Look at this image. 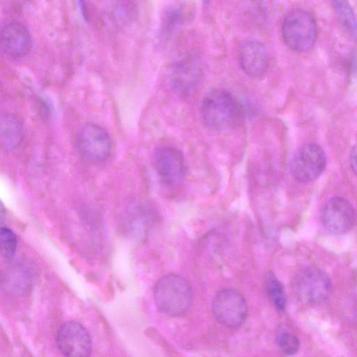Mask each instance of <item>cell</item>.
I'll use <instances>...</instances> for the list:
<instances>
[{
	"label": "cell",
	"instance_id": "30bf717a",
	"mask_svg": "<svg viewBox=\"0 0 357 357\" xmlns=\"http://www.w3.org/2000/svg\"><path fill=\"white\" fill-rule=\"evenodd\" d=\"M153 165L160 180L167 186L178 185L185 177V159L176 148L165 146L157 149L153 154Z\"/></svg>",
	"mask_w": 357,
	"mask_h": 357
},
{
	"label": "cell",
	"instance_id": "ac0fdd59",
	"mask_svg": "<svg viewBox=\"0 0 357 357\" xmlns=\"http://www.w3.org/2000/svg\"><path fill=\"white\" fill-rule=\"evenodd\" d=\"M17 238L15 233L6 227L1 228L0 248L2 257L5 259H12L16 252Z\"/></svg>",
	"mask_w": 357,
	"mask_h": 357
},
{
	"label": "cell",
	"instance_id": "9c48e42d",
	"mask_svg": "<svg viewBox=\"0 0 357 357\" xmlns=\"http://www.w3.org/2000/svg\"><path fill=\"white\" fill-rule=\"evenodd\" d=\"M356 220V213L351 203L341 197L328 199L321 211V222L331 234L341 235L349 231Z\"/></svg>",
	"mask_w": 357,
	"mask_h": 357
},
{
	"label": "cell",
	"instance_id": "7a4b0ae2",
	"mask_svg": "<svg viewBox=\"0 0 357 357\" xmlns=\"http://www.w3.org/2000/svg\"><path fill=\"white\" fill-rule=\"evenodd\" d=\"M200 113L208 128L224 130L236 123L241 115V109L236 98L229 91L215 89L203 98Z\"/></svg>",
	"mask_w": 357,
	"mask_h": 357
},
{
	"label": "cell",
	"instance_id": "5b68a950",
	"mask_svg": "<svg viewBox=\"0 0 357 357\" xmlns=\"http://www.w3.org/2000/svg\"><path fill=\"white\" fill-rule=\"evenodd\" d=\"M294 288L300 301L316 305L328 298L332 285L329 276L324 271L317 267H308L298 273Z\"/></svg>",
	"mask_w": 357,
	"mask_h": 357
},
{
	"label": "cell",
	"instance_id": "d6986e66",
	"mask_svg": "<svg viewBox=\"0 0 357 357\" xmlns=\"http://www.w3.org/2000/svg\"><path fill=\"white\" fill-rule=\"evenodd\" d=\"M277 344L280 349L287 356L296 354L300 347L297 336L286 329L281 330L278 334Z\"/></svg>",
	"mask_w": 357,
	"mask_h": 357
},
{
	"label": "cell",
	"instance_id": "7c38bea8",
	"mask_svg": "<svg viewBox=\"0 0 357 357\" xmlns=\"http://www.w3.org/2000/svg\"><path fill=\"white\" fill-rule=\"evenodd\" d=\"M238 59L242 70L251 77H260L268 70L270 56L265 45L255 39L244 41L240 46Z\"/></svg>",
	"mask_w": 357,
	"mask_h": 357
},
{
	"label": "cell",
	"instance_id": "9a60e30c",
	"mask_svg": "<svg viewBox=\"0 0 357 357\" xmlns=\"http://www.w3.org/2000/svg\"><path fill=\"white\" fill-rule=\"evenodd\" d=\"M333 6L338 20L348 36L357 41V18L350 4L345 1H335Z\"/></svg>",
	"mask_w": 357,
	"mask_h": 357
},
{
	"label": "cell",
	"instance_id": "ba28073f",
	"mask_svg": "<svg viewBox=\"0 0 357 357\" xmlns=\"http://www.w3.org/2000/svg\"><path fill=\"white\" fill-rule=\"evenodd\" d=\"M56 344L65 357H89L92 342L86 329L76 321L63 323L56 333Z\"/></svg>",
	"mask_w": 357,
	"mask_h": 357
},
{
	"label": "cell",
	"instance_id": "e0dca14e",
	"mask_svg": "<svg viewBox=\"0 0 357 357\" xmlns=\"http://www.w3.org/2000/svg\"><path fill=\"white\" fill-rule=\"evenodd\" d=\"M5 276L4 285L7 290L15 294L24 293L30 285V276L21 269H14Z\"/></svg>",
	"mask_w": 357,
	"mask_h": 357
},
{
	"label": "cell",
	"instance_id": "8992f818",
	"mask_svg": "<svg viewBox=\"0 0 357 357\" xmlns=\"http://www.w3.org/2000/svg\"><path fill=\"white\" fill-rule=\"evenodd\" d=\"M326 166V156L323 149L314 143L303 145L294 154L291 162L294 178L301 183L317 179Z\"/></svg>",
	"mask_w": 357,
	"mask_h": 357
},
{
	"label": "cell",
	"instance_id": "277c9868",
	"mask_svg": "<svg viewBox=\"0 0 357 357\" xmlns=\"http://www.w3.org/2000/svg\"><path fill=\"white\" fill-rule=\"evenodd\" d=\"M75 145L80 156L91 163H100L107 160L112 148L107 132L100 126L91 123L79 129Z\"/></svg>",
	"mask_w": 357,
	"mask_h": 357
},
{
	"label": "cell",
	"instance_id": "5bb4252c",
	"mask_svg": "<svg viewBox=\"0 0 357 357\" xmlns=\"http://www.w3.org/2000/svg\"><path fill=\"white\" fill-rule=\"evenodd\" d=\"M23 138V128L20 120L10 114L0 116V140L2 147L7 151L17 149Z\"/></svg>",
	"mask_w": 357,
	"mask_h": 357
},
{
	"label": "cell",
	"instance_id": "4fadbf2b",
	"mask_svg": "<svg viewBox=\"0 0 357 357\" xmlns=\"http://www.w3.org/2000/svg\"><path fill=\"white\" fill-rule=\"evenodd\" d=\"M1 46L9 57L18 59L26 56L31 47V38L27 28L21 22L6 23L1 31Z\"/></svg>",
	"mask_w": 357,
	"mask_h": 357
},
{
	"label": "cell",
	"instance_id": "44dd1931",
	"mask_svg": "<svg viewBox=\"0 0 357 357\" xmlns=\"http://www.w3.org/2000/svg\"><path fill=\"white\" fill-rule=\"evenodd\" d=\"M349 162L352 171L357 176V144L352 148L351 151Z\"/></svg>",
	"mask_w": 357,
	"mask_h": 357
},
{
	"label": "cell",
	"instance_id": "3957f363",
	"mask_svg": "<svg viewBox=\"0 0 357 357\" xmlns=\"http://www.w3.org/2000/svg\"><path fill=\"white\" fill-rule=\"evenodd\" d=\"M282 39L291 50L303 52L314 45L317 26L313 16L307 10L295 8L284 16L281 28Z\"/></svg>",
	"mask_w": 357,
	"mask_h": 357
},
{
	"label": "cell",
	"instance_id": "ffe728a7",
	"mask_svg": "<svg viewBox=\"0 0 357 357\" xmlns=\"http://www.w3.org/2000/svg\"><path fill=\"white\" fill-rule=\"evenodd\" d=\"M185 8L180 5L174 6L167 10L164 17V28L171 33L181 25L185 20Z\"/></svg>",
	"mask_w": 357,
	"mask_h": 357
},
{
	"label": "cell",
	"instance_id": "8fae6325",
	"mask_svg": "<svg viewBox=\"0 0 357 357\" xmlns=\"http://www.w3.org/2000/svg\"><path fill=\"white\" fill-rule=\"evenodd\" d=\"M202 75V67L196 58L184 57L172 65L169 73L170 84L175 92L188 96L195 90Z\"/></svg>",
	"mask_w": 357,
	"mask_h": 357
},
{
	"label": "cell",
	"instance_id": "52a82bcc",
	"mask_svg": "<svg viewBox=\"0 0 357 357\" xmlns=\"http://www.w3.org/2000/svg\"><path fill=\"white\" fill-rule=\"evenodd\" d=\"M215 319L228 328H236L242 325L248 313V306L243 296L232 289L220 291L212 304Z\"/></svg>",
	"mask_w": 357,
	"mask_h": 357
},
{
	"label": "cell",
	"instance_id": "6da1fadb",
	"mask_svg": "<svg viewBox=\"0 0 357 357\" xmlns=\"http://www.w3.org/2000/svg\"><path fill=\"white\" fill-rule=\"evenodd\" d=\"M153 298L158 310L168 316L178 317L185 314L192 302V288L183 277L169 274L156 282Z\"/></svg>",
	"mask_w": 357,
	"mask_h": 357
},
{
	"label": "cell",
	"instance_id": "2e32d148",
	"mask_svg": "<svg viewBox=\"0 0 357 357\" xmlns=\"http://www.w3.org/2000/svg\"><path fill=\"white\" fill-rule=\"evenodd\" d=\"M266 287L268 294L275 305L280 310L285 308L287 298L282 284L271 271L266 274Z\"/></svg>",
	"mask_w": 357,
	"mask_h": 357
}]
</instances>
